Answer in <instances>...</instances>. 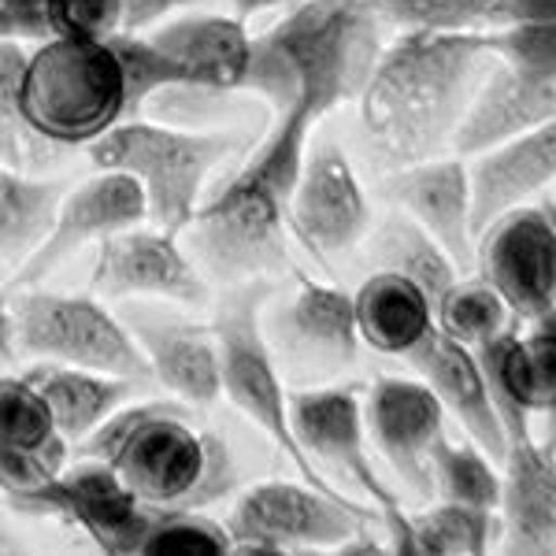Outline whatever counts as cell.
Wrapping results in <instances>:
<instances>
[{
	"label": "cell",
	"mask_w": 556,
	"mask_h": 556,
	"mask_svg": "<svg viewBox=\"0 0 556 556\" xmlns=\"http://www.w3.org/2000/svg\"><path fill=\"white\" fill-rule=\"evenodd\" d=\"M386 197L427 230L460 271H475V197L468 156L442 152L386 175Z\"/></svg>",
	"instance_id": "ac0fdd59"
},
{
	"label": "cell",
	"mask_w": 556,
	"mask_h": 556,
	"mask_svg": "<svg viewBox=\"0 0 556 556\" xmlns=\"http://www.w3.org/2000/svg\"><path fill=\"white\" fill-rule=\"evenodd\" d=\"M67 182L34 178L20 172H0V260L20 267L34 249L49 238Z\"/></svg>",
	"instance_id": "83f0119b"
},
{
	"label": "cell",
	"mask_w": 556,
	"mask_h": 556,
	"mask_svg": "<svg viewBox=\"0 0 556 556\" xmlns=\"http://www.w3.org/2000/svg\"><path fill=\"white\" fill-rule=\"evenodd\" d=\"M52 8L56 0H0V38L45 41L52 38Z\"/></svg>",
	"instance_id": "ab89813d"
},
{
	"label": "cell",
	"mask_w": 556,
	"mask_h": 556,
	"mask_svg": "<svg viewBox=\"0 0 556 556\" xmlns=\"http://www.w3.org/2000/svg\"><path fill=\"white\" fill-rule=\"evenodd\" d=\"M497 0H386L382 20L397 30H490Z\"/></svg>",
	"instance_id": "d590c367"
},
{
	"label": "cell",
	"mask_w": 556,
	"mask_h": 556,
	"mask_svg": "<svg viewBox=\"0 0 556 556\" xmlns=\"http://www.w3.org/2000/svg\"><path fill=\"white\" fill-rule=\"evenodd\" d=\"M23 513L60 516L83 527L108 556H141L146 534L156 519V508L134 497L104 460H89V456L75 468L60 471L49 486H41L23 505Z\"/></svg>",
	"instance_id": "7c38bea8"
},
{
	"label": "cell",
	"mask_w": 556,
	"mask_h": 556,
	"mask_svg": "<svg viewBox=\"0 0 556 556\" xmlns=\"http://www.w3.org/2000/svg\"><path fill=\"white\" fill-rule=\"evenodd\" d=\"M190 0H123V34H141L149 26L164 23L167 15L186 8Z\"/></svg>",
	"instance_id": "b9f144b4"
},
{
	"label": "cell",
	"mask_w": 556,
	"mask_h": 556,
	"mask_svg": "<svg viewBox=\"0 0 556 556\" xmlns=\"http://www.w3.org/2000/svg\"><path fill=\"white\" fill-rule=\"evenodd\" d=\"M334 553H345V556H361V553H371V556H379V553H390V549H386V545H379V542H375V538L367 534V531H356L353 538H345V542L338 545Z\"/></svg>",
	"instance_id": "f6af8a7d"
},
{
	"label": "cell",
	"mask_w": 556,
	"mask_h": 556,
	"mask_svg": "<svg viewBox=\"0 0 556 556\" xmlns=\"http://www.w3.org/2000/svg\"><path fill=\"white\" fill-rule=\"evenodd\" d=\"M89 290L101 301L156 298V301H182L190 308H201L212 298L204 275L178 249L172 230H160V227L146 230L141 223L97 241Z\"/></svg>",
	"instance_id": "5bb4252c"
},
{
	"label": "cell",
	"mask_w": 556,
	"mask_h": 556,
	"mask_svg": "<svg viewBox=\"0 0 556 556\" xmlns=\"http://www.w3.org/2000/svg\"><path fill=\"white\" fill-rule=\"evenodd\" d=\"M15 349L34 361L89 367L152 386V367L115 312L97 293H52L26 286L12 304Z\"/></svg>",
	"instance_id": "9c48e42d"
},
{
	"label": "cell",
	"mask_w": 556,
	"mask_h": 556,
	"mask_svg": "<svg viewBox=\"0 0 556 556\" xmlns=\"http://www.w3.org/2000/svg\"><path fill=\"white\" fill-rule=\"evenodd\" d=\"M475 271L505 298L516 319L556 308V201H519L475 238Z\"/></svg>",
	"instance_id": "8fae6325"
},
{
	"label": "cell",
	"mask_w": 556,
	"mask_h": 556,
	"mask_svg": "<svg viewBox=\"0 0 556 556\" xmlns=\"http://www.w3.org/2000/svg\"><path fill=\"white\" fill-rule=\"evenodd\" d=\"M553 197H556V182H553Z\"/></svg>",
	"instance_id": "f907efd6"
},
{
	"label": "cell",
	"mask_w": 556,
	"mask_h": 556,
	"mask_svg": "<svg viewBox=\"0 0 556 556\" xmlns=\"http://www.w3.org/2000/svg\"><path fill=\"white\" fill-rule=\"evenodd\" d=\"M4 553H15V545H8V542H0V556Z\"/></svg>",
	"instance_id": "681fc988"
},
{
	"label": "cell",
	"mask_w": 556,
	"mask_h": 556,
	"mask_svg": "<svg viewBox=\"0 0 556 556\" xmlns=\"http://www.w3.org/2000/svg\"><path fill=\"white\" fill-rule=\"evenodd\" d=\"M112 49L115 64H119L123 78V119H141V108L152 93L167 86H182L193 83V75L186 71L178 60H172L167 52H160L146 34H112L104 38Z\"/></svg>",
	"instance_id": "d6a6232c"
},
{
	"label": "cell",
	"mask_w": 556,
	"mask_h": 556,
	"mask_svg": "<svg viewBox=\"0 0 556 556\" xmlns=\"http://www.w3.org/2000/svg\"><path fill=\"white\" fill-rule=\"evenodd\" d=\"M30 52L20 41L0 38V152L12 160H34V141H41L38 134L26 127L23 108H20V89H23V67Z\"/></svg>",
	"instance_id": "8d00e7d4"
},
{
	"label": "cell",
	"mask_w": 556,
	"mask_h": 556,
	"mask_svg": "<svg viewBox=\"0 0 556 556\" xmlns=\"http://www.w3.org/2000/svg\"><path fill=\"white\" fill-rule=\"evenodd\" d=\"M531 434L538 438V445H542V450H549L556 456V401L531 419Z\"/></svg>",
	"instance_id": "7bdbcfd3"
},
{
	"label": "cell",
	"mask_w": 556,
	"mask_h": 556,
	"mask_svg": "<svg viewBox=\"0 0 556 556\" xmlns=\"http://www.w3.org/2000/svg\"><path fill=\"white\" fill-rule=\"evenodd\" d=\"M123 26V0H56L52 30L67 38H112ZM52 34V38H56Z\"/></svg>",
	"instance_id": "f35d334b"
},
{
	"label": "cell",
	"mask_w": 556,
	"mask_h": 556,
	"mask_svg": "<svg viewBox=\"0 0 556 556\" xmlns=\"http://www.w3.org/2000/svg\"><path fill=\"white\" fill-rule=\"evenodd\" d=\"M267 298H271V282L249 278V282H235V290L223 298L219 312H215L212 330H215V345H219V393L271 438L308 486L330 493V497L356 501L338 490L334 482L323 479L316 464L308 460V453L301 450L298 434H293L290 393L282 386L275 349L267 342V330H264Z\"/></svg>",
	"instance_id": "52a82bcc"
},
{
	"label": "cell",
	"mask_w": 556,
	"mask_h": 556,
	"mask_svg": "<svg viewBox=\"0 0 556 556\" xmlns=\"http://www.w3.org/2000/svg\"><path fill=\"white\" fill-rule=\"evenodd\" d=\"M501 549L556 556V456L534 434L513 438L501 460Z\"/></svg>",
	"instance_id": "ffe728a7"
},
{
	"label": "cell",
	"mask_w": 556,
	"mask_h": 556,
	"mask_svg": "<svg viewBox=\"0 0 556 556\" xmlns=\"http://www.w3.org/2000/svg\"><path fill=\"white\" fill-rule=\"evenodd\" d=\"M408 519L419 556H482L501 534L493 508L456 505V501H438L416 516L408 513Z\"/></svg>",
	"instance_id": "f546056e"
},
{
	"label": "cell",
	"mask_w": 556,
	"mask_h": 556,
	"mask_svg": "<svg viewBox=\"0 0 556 556\" xmlns=\"http://www.w3.org/2000/svg\"><path fill=\"white\" fill-rule=\"evenodd\" d=\"M490 41L508 64L538 71V75H556V23L501 26V30H490Z\"/></svg>",
	"instance_id": "74e56055"
},
{
	"label": "cell",
	"mask_w": 556,
	"mask_h": 556,
	"mask_svg": "<svg viewBox=\"0 0 556 556\" xmlns=\"http://www.w3.org/2000/svg\"><path fill=\"white\" fill-rule=\"evenodd\" d=\"M149 30L152 34H146V38L190 71L197 86H212V89L241 86L245 60H249V34L238 15L230 20V15L186 12L175 15V20L149 26Z\"/></svg>",
	"instance_id": "d4e9b609"
},
{
	"label": "cell",
	"mask_w": 556,
	"mask_h": 556,
	"mask_svg": "<svg viewBox=\"0 0 556 556\" xmlns=\"http://www.w3.org/2000/svg\"><path fill=\"white\" fill-rule=\"evenodd\" d=\"M434 323L453 342L479 349V345H486L490 338L513 330V312H508L505 298H501L482 275H471V278L460 275L450 290L442 293V301L434 304Z\"/></svg>",
	"instance_id": "4dcf8cb0"
},
{
	"label": "cell",
	"mask_w": 556,
	"mask_h": 556,
	"mask_svg": "<svg viewBox=\"0 0 556 556\" xmlns=\"http://www.w3.org/2000/svg\"><path fill=\"white\" fill-rule=\"evenodd\" d=\"M379 513H367L361 501L330 497L308 482H260L235 501L227 531L235 538L230 553L238 556H286L308 549H338L345 538L375 523Z\"/></svg>",
	"instance_id": "30bf717a"
},
{
	"label": "cell",
	"mask_w": 556,
	"mask_h": 556,
	"mask_svg": "<svg viewBox=\"0 0 556 556\" xmlns=\"http://www.w3.org/2000/svg\"><path fill=\"white\" fill-rule=\"evenodd\" d=\"M364 424L375 450L416 497H434L430 460L445 438V408L424 379L382 375L364 401Z\"/></svg>",
	"instance_id": "2e32d148"
},
{
	"label": "cell",
	"mask_w": 556,
	"mask_h": 556,
	"mask_svg": "<svg viewBox=\"0 0 556 556\" xmlns=\"http://www.w3.org/2000/svg\"><path fill=\"white\" fill-rule=\"evenodd\" d=\"M534 327H542L545 334H553V338H556V308H549L545 316H538V319H534Z\"/></svg>",
	"instance_id": "7dc6e473"
},
{
	"label": "cell",
	"mask_w": 556,
	"mask_h": 556,
	"mask_svg": "<svg viewBox=\"0 0 556 556\" xmlns=\"http://www.w3.org/2000/svg\"><path fill=\"white\" fill-rule=\"evenodd\" d=\"M508 442L531 434V419L556 401V338L542 327L505 330L475 349Z\"/></svg>",
	"instance_id": "d6986e66"
},
{
	"label": "cell",
	"mask_w": 556,
	"mask_h": 556,
	"mask_svg": "<svg viewBox=\"0 0 556 556\" xmlns=\"http://www.w3.org/2000/svg\"><path fill=\"white\" fill-rule=\"evenodd\" d=\"M60 438L52 412L23 375L0 379V450H45Z\"/></svg>",
	"instance_id": "e575fe53"
},
{
	"label": "cell",
	"mask_w": 556,
	"mask_h": 556,
	"mask_svg": "<svg viewBox=\"0 0 556 556\" xmlns=\"http://www.w3.org/2000/svg\"><path fill=\"white\" fill-rule=\"evenodd\" d=\"M23 379L41 393V401L52 412V424L67 442H83L101 419L127 405L138 390H146L141 382L119 379V375H101L56 361H38V367H30Z\"/></svg>",
	"instance_id": "4316f807"
},
{
	"label": "cell",
	"mask_w": 556,
	"mask_h": 556,
	"mask_svg": "<svg viewBox=\"0 0 556 556\" xmlns=\"http://www.w3.org/2000/svg\"><path fill=\"white\" fill-rule=\"evenodd\" d=\"M241 146V130H190L156 119H119L89 141V160L97 172L130 175L146 193V219L178 235L190 227L208 175Z\"/></svg>",
	"instance_id": "5b68a950"
},
{
	"label": "cell",
	"mask_w": 556,
	"mask_h": 556,
	"mask_svg": "<svg viewBox=\"0 0 556 556\" xmlns=\"http://www.w3.org/2000/svg\"><path fill=\"white\" fill-rule=\"evenodd\" d=\"M538 23H556V0H497L490 30H501V26H538Z\"/></svg>",
	"instance_id": "60d3db41"
},
{
	"label": "cell",
	"mask_w": 556,
	"mask_h": 556,
	"mask_svg": "<svg viewBox=\"0 0 556 556\" xmlns=\"http://www.w3.org/2000/svg\"><path fill=\"white\" fill-rule=\"evenodd\" d=\"M134 223H146V193H141V186L123 172H97L83 186L67 190L49 238L20 264V271L12 278V290L41 286L83 245L101 241L123 227H134Z\"/></svg>",
	"instance_id": "e0dca14e"
},
{
	"label": "cell",
	"mask_w": 556,
	"mask_h": 556,
	"mask_svg": "<svg viewBox=\"0 0 556 556\" xmlns=\"http://www.w3.org/2000/svg\"><path fill=\"white\" fill-rule=\"evenodd\" d=\"M290 4H298V0H235L238 20H249V15L267 12V8H290Z\"/></svg>",
	"instance_id": "bcb514c9"
},
{
	"label": "cell",
	"mask_w": 556,
	"mask_h": 556,
	"mask_svg": "<svg viewBox=\"0 0 556 556\" xmlns=\"http://www.w3.org/2000/svg\"><path fill=\"white\" fill-rule=\"evenodd\" d=\"M278 349L286 361L308 371H342L356 364L361 330H356L353 293L298 275V290L275 316Z\"/></svg>",
	"instance_id": "44dd1931"
},
{
	"label": "cell",
	"mask_w": 556,
	"mask_h": 556,
	"mask_svg": "<svg viewBox=\"0 0 556 556\" xmlns=\"http://www.w3.org/2000/svg\"><path fill=\"white\" fill-rule=\"evenodd\" d=\"M405 361L416 367L419 379L434 390L445 416H453L456 424L468 430V438L486 456H493L497 464L505 460L508 434H505V424H501L497 408H493V397L486 390V379H482L475 349L453 342L450 334H442V330L434 327Z\"/></svg>",
	"instance_id": "7402d4cb"
},
{
	"label": "cell",
	"mask_w": 556,
	"mask_h": 556,
	"mask_svg": "<svg viewBox=\"0 0 556 556\" xmlns=\"http://www.w3.org/2000/svg\"><path fill=\"white\" fill-rule=\"evenodd\" d=\"M430 479H434L438 501H456V505L493 508L501 501V464L479 450L475 442H450L434 450L430 460Z\"/></svg>",
	"instance_id": "1f68e13d"
},
{
	"label": "cell",
	"mask_w": 556,
	"mask_h": 556,
	"mask_svg": "<svg viewBox=\"0 0 556 556\" xmlns=\"http://www.w3.org/2000/svg\"><path fill=\"white\" fill-rule=\"evenodd\" d=\"M235 538L227 523L201 508H156L141 556H227Z\"/></svg>",
	"instance_id": "836d02e7"
},
{
	"label": "cell",
	"mask_w": 556,
	"mask_h": 556,
	"mask_svg": "<svg viewBox=\"0 0 556 556\" xmlns=\"http://www.w3.org/2000/svg\"><path fill=\"white\" fill-rule=\"evenodd\" d=\"M186 401L119 405L78 442L152 508H212L238 490L241 471L227 438L186 424Z\"/></svg>",
	"instance_id": "277c9868"
},
{
	"label": "cell",
	"mask_w": 556,
	"mask_h": 556,
	"mask_svg": "<svg viewBox=\"0 0 556 556\" xmlns=\"http://www.w3.org/2000/svg\"><path fill=\"white\" fill-rule=\"evenodd\" d=\"M20 108L26 127L52 146H89L123 119V78L108 41L45 38L26 56Z\"/></svg>",
	"instance_id": "8992f818"
},
{
	"label": "cell",
	"mask_w": 556,
	"mask_h": 556,
	"mask_svg": "<svg viewBox=\"0 0 556 556\" xmlns=\"http://www.w3.org/2000/svg\"><path fill=\"white\" fill-rule=\"evenodd\" d=\"M371 260L375 267L397 271L408 282H416L427 293L430 304L442 301V293L464 275L453 264V256L405 212H393L379 223V230L371 238Z\"/></svg>",
	"instance_id": "f1b7e54d"
},
{
	"label": "cell",
	"mask_w": 556,
	"mask_h": 556,
	"mask_svg": "<svg viewBox=\"0 0 556 556\" xmlns=\"http://www.w3.org/2000/svg\"><path fill=\"white\" fill-rule=\"evenodd\" d=\"M353 4H364V8H375V12H382L386 0H353Z\"/></svg>",
	"instance_id": "c3c4849f"
},
{
	"label": "cell",
	"mask_w": 556,
	"mask_h": 556,
	"mask_svg": "<svg viewBox=\"0 0 556 556\" xmlns=\"http://www.w3.org/2000/svg\"><path fill=\"white\" fill-rule=\"evenodd\" d=\"M475 197V238L493 215L553 190L556 182V115L538 127L513 134L486 152L468 156Z\"/></svg>",
	"instance_id": "603a6c76"
},
{
	"label": "cell",
	"mask_w": 556,
	"mask_h": 556,
	"mask_svg": "<svg viewBox=\"0 0 556 556\" xmlns=\"http://www.w3.org/2000/svg\"><path fill=\"white\" fill-rule=\"evenodd\" d=\"M382 52V15L353 0H298L271 30L249 38L241 93L267 104L271 119L312 112L323 119L361 97Z\"/></svg>",
	"instance_id": "7a4b0ae2"
},
{
	"label": "cell",
	"mask_w": 556,
	"mask_h": 556,
	"mask_svg": "<svg viewBox=\"0 0 556 556\" xmlns=\"http://www.w3.org/2000/svg\"><path fill=\"white\" fill-rule=\"evenodd\" d=\"M367 223H371V208L345 149L334 138L312 141L304 149V164L293 186L290 227L308 245V253L330 260L361 245Z\"/></svg>",
	"instance_id": "9a60e30c"
},
{
	"label": "cell",
	"mask_w": 556,
	"mask_h": 556,
	"mask_svg": "<svg viewBox=\"0 0 556 556\" xmlns=\"http://www.w3.org/2000/svg\"><path fill=\"white\" fill-rule=\"evenodd\" d=\"M290 427L298 434L301 450L316 464V471L338 490H353V497H364L379 508L386 531H390V549L419 556L412 519L401 508L397 493L382 479L379 468L367 453V424L364 401L353 386H316L290 397Z\"/></svg>",
	"instance_id": "ba28073f"
},
{
	"label": "cell",
	"mask_w": 556,
	"mask_h": 556,
	"mask_svg": "<svg viewBox=\"0 0 556 556\" xmlns=\"http://www.w3.org/2000/svg\"><path fill=\"white\" fill-rule=\"evenodd\" d=\"M20 349H15V323H12V304L0 298V364L15 361Z\"/></svg>",
	"instance_id": "ee69618b"
},
{
	"label": "cell",
	"mask_w": 556,
	"mask_h": 556,
	"mask_svg": "<svg viewBox=\"0 0 556 556\" xmlns=\"http://www.w3.org/2000/svg\"><path fill=\"white\" fill-rule=\"evenodd\" d=\"M316 115L286 112L271 119L264 141L253 146L249 160L223 182L212 201L197 204L190 219L193 249L204 271L219 282H249L286 267V227L298 186L308 134Z\"/></svg>",
	"instance_id": "3957f363"
},
{
	"label": "cell",
	"mask_w": 556,
	"mask_h": 556,
	"mask_svg": "<svg viewBox=\"0 0 556 556\" xmlns=\"http://www.w3.org/2000/svg\"><path fill=\"white\" fill-rule=\"evenodd\" d=\"M119 323L130 330L152 367V382L186 405H212L219 397V345L215 330L156 298L119 301Z\"/></svg>",
	"instance_id": "4fadbf2b"
},
{
	"label": "cell",
	"mask_w": 556,
	"mask_h": 556,
	"mask_svg": "<svg viewBox=\"0 0 556 556\" xmlns=\"http://www.w3.org/2000/svg\"><path fill=\"white\" fill-rule=\"evenodd\" d=\"M353 308L361 342L371 345L375 353L401 356V361L438 327L427 293L405 275L386 271V267L364 278L361 290L353 293Z\"/></svg>",
	"instance_id": "484cf974"
},
{
	"label": "cell",
	"mask_w": 556,
	"mask_h": 556,
	"mask_svg": "<svg viewBox=\"0 0 556 556\" xmlns=\"http://www.w3.org/2000/svg\"><path fill=\"white\" fill-rule=\"evenodd\" d=\"M497 64L490 30H401L361 89V123L382 167L453 152L475 93Z\"/></svg>",
	"instance_id": "6da1fadb"
},
{
	"label": "cell",
	"mask_w": 556,
	"mask_h": 556,
	"mask_svg": "<svg viewBox=\"0 0 556 556\" xmlns=\"http://www.w3.org/2000/svg\"><path fill=\"white\" fill-rule=\"evenodd\" d=\"M553 115H556V75H538V71L516 67L497 56L486 83L475 93V104L464 115L460 130H456L453 152L456 156L486 152L497 141L531 130L538 123L553 119Z\"/></svg>",
	"instance_id": "cb8c5ba5"
}]
</instances>
